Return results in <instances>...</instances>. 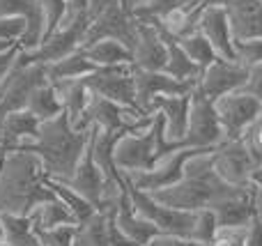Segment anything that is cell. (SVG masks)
<instances>
[{
	"label": "cell",
	"mask_w": 262,
	"mask_h": 246,
	"mask_svg": "<svg viewBox=\"0 0 262 246\" xmlns=\"http://www.w3.org/2000/svg\"><path fill=\"white\" fill-rule=\"evenodd\" d=\"M244 3H251V0H207V5H219V7L228 9V12L239 7V5H244Z\"/></svg>",
	"instance_id": "cell-47"
},
{
	"label": "cell",
	"mask_w": 262,
	"mask_h": 246,
	"mask_svg": "<svg viewBox=\"0 0 262 246\" xmlns=\"http://www.w3.org/2000/svg\"><path fill=\"white\" fill-rule=\"evenodd\" d=\"M191 95H193V92H186V95H163V97H154L152 104H149V113L152 115L157 113L163 118L166 138L180 147H184L186 127H189Z\"/></svg>",
	"instance_id": "cell-16"
},
{
	"label": "cell",
	"mask_w": 262,
	"mask_h": 246,
	"mask_svg": "<svg viewBox=\"0 0 262 246\" xmlns=\"http://www.w3.org/2000/svg\"><path fill=\"white\" fill-rule=\"evenodd\" d=\"M230 184H226L216 175L212 164V150H203L195 156H191L184 168V177L177 184L166 189H159L152 196L157 200L166 203L177 210L198 212L212 207L223 193L230 191Z\"/></svg>",
	"instance_id": "cell-3"
},
{
	"label": "cell",
	"mask_w": 262,
	"mask_h": 246,
	"mask_svg": "<svg viewBox=\"0 0 262 246\" xmlns=\"http://www.w3.org/2000/svg\"><path fill=\"white\" fill-rule=\"evenodd\" d=\"M253 97H258L262 104V64H255V67L249 69V81H246V87Z\"/></svg>",
	"instance_id": "cell-43"
},
{
	"label": "cell",
	"mask_w": 262,
	"mask_h": 246,
	"mask_svg": "<svg viewBox=\"0 0 262 246\" xmlns=\"http://www.w3.org/2000/svg\"><path fill=\"white\" fill-rule=\"evenodd\" d=\"M120 5H122L124 9H129V12H136V7L140 5V0H120Z\"/></svg>",
	"instance_id": "cell-48"
},
{
	"label": "cell",
	"mask_w": 262,
	"mask_h": 246,
	"mask_svg": "<svg viewBox=\"0 0 262 246\" xmlns=\"http://www.w3.org/2000/svg\"><path fill=\"white\" fill-rule=\"evenodd\" d=\"M246 235H249V226H244V228H219L214 246H246Z\"/></svg>",
	"instance_id": "cell-39"
},
{
	"label": "cell",
	"mask_w": 262,
	"mask_h": 246,
	"mask_svg": "<svg viewBox=\"0 0 262 246\" xmlns=\"http://www.w3.org/2000/svg\"><path fill=\"white\" fill-rule=\"evenodd\" d=\"M198 30L209 39V44L214 46L216 55L228 58V60H237L235 58V32H232V26H230V16H228V12L223 7L205 3L200 18H198Z\"/></svg>",
	"instance_id": "cell-19"
},
{
	"label": "cell",
	"mask_w": 262,
	"mask_h": 246,
	"mask_svg": "<svg viewBox=\"0 0 262 246\" xmlns=\"http://www.w3.org/2000/svg\"><path fill=\"white\" fill-rule=\"evenodd\" d=\"M191 3H207V0H191Z\"/></svg>",
	"instance_id": "cell-51"
},
{
	"label": "cell",
	"mask_w": 262,
	"mask_h": 246,
	"mask_svg": "<svg viewBox=\"0 0 262 246\" xmlns=\"http://www.w3.org/2000/svg\"><path fill=\"white\" fill-rule=\"evenodd\" d=\"M60 92V99H62V106H64V113L67 118L72 120V124L76 129H92L88 127L85 122V113H88V106H90V99H92V87L88 83V76L85 78H74V81H60V83H53Z\"/></svg>",
	"instance_id": "cell-23"
},
{
	"label": "cell",
	"mask_w": 262,
	"mask_h": 246,
	"mask_svg": "<svg viewBox=\"0 0 262 246\" xmlns=\"http://www.w3.org/2000/svg\"><path fill=\"white\" fill-rule=\"evenodd\" d=\"M129 196H131V203H134L136 212H138L143 219H147L149 223L159 230V235L191 239L193 223H195V212L170 207V205H166V203L157 200L152 193L140 191V189L131 187V184H129Z\"/></svg>",
	"instance_id": "cell-5"
},
{
	"label": "cell",
	"mask_w": 262,
	"mask_h": 246,
	"mask_svg": "<svg viewBox=\"0 0 262 246\" xmlns=\"http://www.w3.org/2000/svg\"><path fill=\"white\" fill-rule=\"evenodd\" d=\"M166 62H168L166 32L154 21L138 18V39H136V46H134V67L152 69V72H166Z\"/></svg>",
	"instance_id": "cell-15"
},
{
	"label": "cell",
	"mask_w": 262,
	"mask_h": 246,
	"mask_svg": "<svg viewBox=\"0 0 262 246\" xmlns=\"http://www.w3.org/2000/svg\"><path fill=\"white\" fill-rule=\"evenodd\" d=\"M81 51L88 55L90 62H95L97 69L101 67H118V64H134V53L129 46H124L118 39H95L81 46Z\"/></svg>",
	"instance_id": "cell-25"
},
{
	"label": "cell",
	"mask_w": 262,
	"mask_h": 246,
	"mask_svg": "<svg viewBox=\"0 0 262 246\" xmlns=\"http://www.w3.org/2000/svg\"><path fill=\"white\" fill-rule=\"evenodd\" d=\"M92 131H95V127L76 129L72 120L67 118V113H62L53 120L41 122L37 138L23 150H30L39 156L44 164L46 177L67 182L90 145Z\"/></svg>",
	"instance_id": "cell-2"
},
{
	"label": "cell",
	"mask_w": 262,
	"mask_h": 246,
	"mask_svg": "<svg viewBox=\"0 0 262 246\" xmlns=\"http://www.w3.org/2000/svg\"><path fill=\"white\" fill-rule=\"evenodd\" d=\"M0 246H7V228H5L3 216H0Z\"/></svg>",
	"instance_id": "cell-49"
},
{
	"label": "cell",
	"mask_w": 262,
	"mask_h": 246,
	"mask_svg": "<svg viewBox=\"0 0 262 246\" xmlns=\"http://www.w3.org/2000/svg\"><path fill=\"white\" fill-rule=\"evenodd\" d=\"M251 187H253V200H255V212L262 219V164L255 168L253 177H251Z\"/></svg>",
	"instance_id": "cell-45"
},
{
	"label": "cell",
	"mask_w": 262,
	"mask_h": 246,
	"mask_svg": "<svg viewBox=\"0 0 262 246\" xmlns=\"http://www.w3.org/2000/svg\"><path fill=\"white\" fill-rule=\"evenodd\" d=\"M12 46H16V44H12V41H0V51H7V49H12Z\"/></svg>",
	"instance_id": "cell-50"
},
{
	"label": "cell",
	"mask_w": 262,
	"mask_h": 246,
	"mask_svg": "<svg viewBox=\"0 0 262 246\" xmlns=\"http://www.w3.org/2000/svg\"><path fill=\"white\" fill-rule=\"evenodd\" d=\"M226 141V133L221 127V118L216 113L214 99L205 97L203 92L193 90L191 95V115L186 127L184 147H198V150H214Z\"/></svg>",
	"instance_id": "cell-8"
},
{
	"label": "cell",
	"mask_w": 262,
	"mask_h": 246,
	"mask_svg": "<svg viewBox=\"0 0 262 246\" xmlns=\"http://www.w3.org/2000/svg\"><path fill=\"white\" fill-rule=\"evenodd\" d=\"M18 53H21V44L12 46V49H7V51H0V90H3V85H5V81H7V76L12 74L14 64H16Z\"/></svg>",
	"instance_id": "cell-41"
},
{
	"label": "cell",
	"mask_w": 262,
	"mask_h": 246,
	"mask_svg": "<svg viewBox=\"0 0 262 246\" xmlns=\"http://www.w3.org/2000/svg\"><path fill=\"white\" fill-rule=\"evenodd\" d=\"M46 187L51 189V193H53L55 198H60V200L72 210L76 223H85L90 216H95L97 212H99V207H97L95 203H90L83 193H78L76 189H72L67 182H62V180L46 177Z\"/></svg>",
	"instance_id": "cell-27"
},
{
	"label": "cell",
	"mask_w": 262,
	"mask_h": 246,
	"mask_svg": "<svg viewBox=\"0 0 262 246\" xmlns=\"http://www.w3.org/2000/svg\"><path fill=\"white\" fill-rule=\"evenodd\" d=\"M7 228V246H41L30 214H3Z\"/></svg>",
	"instance_id": "cell-30"
},
{
	"label": "cell",
	"mask_w": 262,
	"mask_h": 246,
	"mask_svg": "<svg viewBox=\"0 0 262 246\" xmlns=\"http://www.w3.org/2000/svg\"><path fill=\"white\" fill-rule=\"evenodd\" d=\"M172 150H180V145L170 143L163 131V118L154 113V120L149 127L136 129L124 133L115 145V166L124 175L149 170L157 166L161 156L170 154Z\"/></svg>",
	"instance_id": "cell-4"
},
{
	"label": "cell",
	"mask_w": 262,
	"mask_h": 246,
	"mask_svg": "<svg viewBox=\"0 0 262 246\" xmlns=\"http://www.w3.org/2000/svg\"><path fill=\"white\" fill-rule=\"evenodd\" d=\"M0 16H21L26 21V35L21 49H37L44 39V14L39 0H0Z\"/></svg>",
	"instance_id": "cell-21"
},
{
	"label": "cell",
	"mask_w": 262,
	"mask_h": 246,
	"mask_svg": "<svg viewBox=\"0 0 262 246\" xmlns=\"http://www.w3.org/2000/svg\"><path fill=\"white\" fill-rule=\"evenodd\" d=\"M246 246H262V219H260V216H255V219L249 223Z\"/></svg>",
	"instance_id": "cell-46"
},
{
	"label": "cell",
	"mask_w": 262,
	"mask_h": 246,
	"mask_svg": "<svg viewBox=\"0 0 262 246\" xmlns=\"http://www.w3.org/2000/svg\"><path fill=\"white\" fill-rule=\"evenodd\" d=\"M203 7H205V3H186V5H180V7L170 9V12L163 14L161 18H147V21H154L163 32L182 39V37L198 30V18H200Z\"/></svg>",
	"instance_id": "cell-24"
},
{
	"label": "cell",
	"mask_w": 262,
	"mask_h": 246,
	"mask_svg": "<svg viewBox=\"0 0 262 246\" xmlns=\"http://www.w3.org/2000/svg\"><path fill=\"white\" fill-rule=\"evenodd\" d=\"M246 81H249V67L246 64H242L239 60H228L219 55L212 64H207L200 72L198 81H195V90L216 101L219 97L246 87Z\"/></svg>",
	"instance_id": "cell-13"
},
{
	"label": "cell",
	"mask_w": 262,
	"mask_h": 246,
	"mask_svg": "<svg viewBox=\"0 0 262 246\" xmlns=\"http://www.w3.org/2000/svg\"><path fill=\"white\" fill-rule=\"evenodd\" d=\"M76 223L69 226H55V228H37V237H39L41 246H74L76 239Z\"/></svg>",
	"instance_id": "cell-36"
},
{
	"label": "cell",
	"mask_w": 262,
	"mask_h": 246,
	"mask_svg": "<svg viewBox=\"0 0 262 246\" xmlns=\"http://www.w3.org/2000/svg\"><path fill=\"white\" fill-rule=\"evenodd\" d=\"M92 92L106 97L111 101L127 106V108H138V97H136V81H134V64H118V67H101L95 74L88 76Z\"/></svg>",
	"instance_id": "cell-14"
},
{
	"label": "cell",
	"mask_w": 262,
	"mask_h": 246,
	"mask_svg": "<svg viewBox=\"0 0 262 246\" xmlns=\"http://www.w3.org/2000/svg\"><path fill=\"white\" fill-rule=\"evenodd\" d=\"M219 221L216 214L212 210H198L195 212V223H193V233H191V239L203 246H214L216 242V235H219Z\"/></svg>",
	"instance_id": "cell-34"
},
{
	"label": "cell",
	"mask_w": 262,
	"mask_h": 246,
	"mask_svg": "<svg viewBox=\"0 0 262 246\" xmlns=\"http://www.w3.org/2000/svg\"><path fill=\"white\" fill-rule=\"evenodd\" d=\"M95 39H118L124 46H129L131 53H134L136 39H138V18L134 12L124 9L120 5V0H115L113 5L104 9L99 16H95L88 26L85 32V41H95Z\"/></svg>",
	"instance_id": "cell-12"
},
{
	"label": "cell",
	"mask_w": 262,
	"mask_h": 246,
	"mask_svg": "<svg viewBox=\"0 0 262 246\" xmlns=\"http://www.w3.org/2000/svg\"><path fill=\"white\" fill-rule=\"evenodd\" d=\"M235 58L249 69L255 64H262V37L235 39Z\"/></svg>",
	"instance_id": "cell-37"
},
{
	"label": "cell",
	"mask_w": 262,
	"mask_h": 246,
	"mask_svg": "<svg viewBox=\"0 0 262 246\" xmlns=\"http://www.w3.org/2000/svg\"><path fill=\"white\" fill-rule=\"evenodd\" d=\"M198 152H203V150H198V147H180V150H172L170 154L161 156L154 168L140 170V173H129L127 180L131 187L140 189V191H147V193L172 187V184H177L184 177L186 164H189V159L195 156Z\"/></svg>",
	"instance_id": "cell-11"
},
{
	"label": "cell",
	"mask_w": 262,
	"mask_h": 246,
	"mask_svg": "<svg viewBox=\"0 0 262 246\" xmlns=\"http://www.w3.org/2000/svg\"><path fill=\"white\" fill-rule=\"evenodd\" d=\"M212 164L216 175L230 187H249L258 161L244 141H223L212 150Z\"/></svg>",
	"instance_id": "cell-10"
},
{
	"label": "cell",
	"mask_w": 262,
	"mask_h": 246,
	"mask_svg": "<svg viewBox=\"0 0 262 246\" xmlns=\"http://www.w3.org/2000/svg\"><path fill=\"white\" fill-rule=\"evenodd\" d=\"M32 221H35L37 228H55V226H69L76 223L72 210L64 205L60 198L51 196L49 200H44L35 212H32ZM78 226V223H76Z\"/></svg>",
	"instance_id": "cell-31"
},
{
	"label": "cell",
	"mask_w": 262,
	"mask_h": 246,
	"mask_svg": "<svg viewBox=\"0 0 262 246\" xmlns=\"http://www.w3.org/2000/svg\"><path fill=\"white\" fill-rule=\"evenodd\" d=\"M26 35V21L21 16H0V41L21 44Z\"/></svg>",
	"instance_id": "cell-38"
},
{
	"label": "cell",
	"mask_w": 262,
	"mask_h": 246,
	"mask_svg": "<svg viewBox=\"0 0 262 246\" xmlns=\"http://www.w3.org/2000/svg\"><path fill=\"white\" fill-rule=\"evenodd\" d=\"M49 81L46 76V64L39 62H28L21 53L16 58L12 74L7 76L3 90H0V120L5 115L14 113V110L28 108L30 95L35 92V87H39L41 83Z\"/></svg>",
	"instance_id": "cell-6"
},
{
	"label": "cell",
	"mask_w": 262,
	"mask_h": 246,
	"mask_svg": "<svg viewBox=\"0 0 262 246\" xmlns=\"http://www.w3.org/2000/svg\"><path fill=\"white\" fill-rule=\"evenodd\" d=\"M44 14V37L55 32L69 16V0H39Z\"/></svg>",
	"instance_id": "cell-35"
},
{
	"label": "cell",
	"mask_w": 262,
	"mask_h": 246,
	"mask_svg": "<svg viewBox=\"0 0 262 246\" xmlns=\"http://www.w3.org/2000/svg\"><path fill=\"white\" fill-rule=\"evenodd\" d=\"M106 228H108V214H106V210H99L85 223H78L74 246H108Z\"/></svg>",
	"instance_id": "cell-32"
},
{
	"label": "cell",
	"mask_w": 262,
	"mask_h": 246,
	"mask_svg": "<svg viewBox=\"0 0 262 246\" xmlns=\"http://www.w3.org/2000/svg\"><path fill=\"white\" fill-rule=\"evenodd\" d=\"M106 210L113 214V219H115V223L120 226V230H122L129 239H134L138 246H145V244L152 242V239L159 237V230L154 228L147 219H143V216L136 212L129 191L124 193V196H120V200L115 203L113 207H106Z\"/></svg>",
	"instance_id": "cell-22"
},
{
	"label": "cell",
	"mask_w": 262,
	"mask_h": 246,
	"mask_svg": "<svg viewBox=\"0 0 262 246\" xmlns=\"http://www.w3.org/2000/svg\"><path fill=\"white\" fill-rule=\"evenodd\" d=\"M67 184L72 189H76L78 193H83L88 200L95 203V205L101 210V205H104V196H106V175H104L101 166L97 164V159H95L92 141H90V145H88L85 154H83L81 161H78L76 170L72 173V177L67 180Z\"/></svg>",
	"instance_id": "cell-20"
},
{
	"label": "cell",
	"mask_w": 262,
	"mask_h": 246,
	"mask_svg": "<svg viewBox=\"0 0 262 246\" xmlns=\"http://www.w3.org/2000/svg\"><path fill=\"white\" fill-rule=\"evenodd\" d=\"M177 41H180V46L184 49V53L200 67V72H203L207 64H212L214 60L219 58L216 51H214V46L209 44V39L200 30L191 32V35L182 37V39H177Z\"/></svg>",
	"instance_id": "cell-33"
},
{
	"label": "cell",
	"mask_w": 262,
	"mask_h": 246,
	"mask_svg": "<svg viewBox=\"0 0 262 246\" xmlns=\"http://www.w3.org/2000/svg\"><path fill=\"white\" fill-rule=\"evenodd\" d=\"M106 214H108V228H106V242H108V246H138L134 239H129L127 235L120 230V226L115 223L113 214H111L108 210H106Z\"/></svg>",
	"instance_id": "cell-42"
},
{
	"label": "cell",
	"mask_w": 262,
	"mask_h": 246,
	"mask_svg": "<svg viewBox=\"0 0 262 246\" xmlns=\"http://www.w3.org/2000/svg\"><path fill=\"white\" fill-rule=\"evenodd\" d=\"M134 81H136L138 106L145 113H149V104H152L154 97L186 95V92H193V87H195L193 83L180 81V78L170 76L168 72H152V69H138V67H134Z\"/></svg>",
	"instance_id": "cell-18"
},
{
	"label": "cell",
	"mask_w": 262,
	"mask_h": 246,
	"mask_svg": "<svg viewBox=\"0 0 262 246\" xmlns=\"http://www.w3.org/2000/svg\"><path fill=\"white\" fill-rule=\"evenodd\" d=\"M216 113L221 118V127L226 133V141H242L244 133L251 129V124L262 115V104L258 97H253L249 90H235L230 95L219 97Z\"/></svg>",
	"instance_id": "cell-9"
},
{
	"label": "cell",
	"mask_w": 262,
	"mask_h": 246,
	"mask_svg": "<svg viewBox=\"0 0 262 246\" xmlns=\"http://www.w3.org/2000/svg\"><path fill=\"white\" fill-rule=\"evenodd\" d=\"M145 246H203L193 239H184V237H170V235H159L157 239H152Z\"/></svg>",
	"instance_id": "cell-44"
},
{
	"label": "cell",
	"mask_w": 262,
	"mask_h": 246,
	"mask_svg": "<svg viewBox=\"0 0 262 246\" xmlns=\"http://www.w3.org/2000/svg\"><path fill=\"white\" fill-rule=\"evenodd\" d=\"M0 156H3V154H0Z\"/></svg>",
	"instance_id": "cell-52"
},
{
	"label": "cell",
	"mask_w": 262,
	"mask_h": 246,
	"mask_svg": "<svg viewBox=\"0 0 262 246\" xmlns=\"http://www.w3.org/2000/svg\"><path fill=\"white\" fill-rule=\"evenodd\" d=\"M88 26H90L88 14L67 18L55 32L46 35L37 49H30V51L21 49V55L28 60V62H39V64L55 62V60H60V58H64V55H69V53L81 49L83 41H85Z\"/></svg>",
	"instance_id": "cell-7"
},
{
	"label": "cell",
	"mask_w": 262,
	"mask_h": 246,
	"mask_svg": "<svg viewBox=\"0 0 262 246\" xmlns=\"http://www.w3.org/2000/svg\"><path fill=\"white\" fill-rule=\"evenodd\" d=\"M166 44H168V62H166V72L170 76L180 78V81H186V83H193L198 81L200 76V67L184 53V49L180 46L177 37L168 35L166 32Z\"/></svg>",
	"instance_id": "cell-29"
},
{
	"label": "cell",
	"mask_w": 262,
	"mask_h": 246,
	"mask_svg": "<svg viewBox=\"0 0 262 246\" xmlns=\"http://www.w3.org/2000/svg\"><path fill=\"white\" fill-rule=\"evenodd\" d=\"M97 67L95 62L88 60V55L81 49L74 53L64 55V58L55 60V62L46 64V76L51 83H60V81H74V78H85L90 74H95Z\"/></svg>",
	"instance_id": "cell-26"
},
{
	"label": "cell",
	"mask_w": 262,
	"mask_h": 246,
	"mask_svg": "<svg viewBox=\"0 0 262 246\" xmlns=\"http://www.w3.org/2000/svg\"><path fill=\"white\" fill-rule=\"evenodd\" d=\"M51 196L44 164L35 152L9 150L0 156V216L32 214Z\"/></svg>",
	"instance_id": "cell-1"
},
{
	"label": "cell",
	"mask_w": 262,
	"mask_h": 246,
	"mask_svg": "<svg viewBox=\"0 0 262 246\" xmlns=\"http://www.w3.org/2000/svg\"><path fill=\"white\" fill-rule=\"evenodd\" d=\"M209 210L216 214L221 228H244L258 216L253 200V187H232Z\"/></svg>",
	"instance_id": "cell-17"
},
{
	"label": "cell",
	"mask_w": 262,
	"mask_h": 246,
	"mask_svg": "<svg viewBox=\"0 0 262 246\" xmlns=\"http://www.w3.org/2000/svg\"><path fill=\"white\" fill-rule=\"evenodd\" d=\"M242 141L246 143V147H249L251 154L255 156V161L262 164V115L255 120L253 124H251V129L244 133V138H242Z\"/></svg>",
	"instance_id": "cell-40"
},
{
	"label": "cell",
	"mask_w": 262,
	"mask_h": 246,
	"mask_svg": "<svg viewBox=\"0 0 262 246\" xmlns=\"http://www.w3.org/2000/svg\"><path fill=\"white\" fill-rule=\"evenodd\" d=\"M28 110H30L35 118H39L41 122L62 115L64 106H62V99H60L58 87H55L51 81H46V83H41L39 87H35V92L30 95V101H28Z\"/></svg>",
	"instance_id": "cell-28"
}]
</instances>
